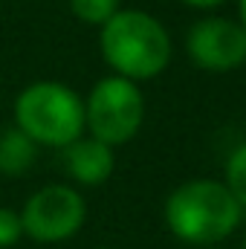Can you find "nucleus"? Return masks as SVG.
I'll use <instances>...</instances> for the list:
<instances>
[{
    "instance_id": "nucleus-15",
    "label": "nucleus",
    "mask_w": 246,
    "mask_h": 249,
    "mask_svg": "<svg viewBox=\"0 0 246 249\" xmlns=\"http://www.w3.org/2000/svg\"><path fill=\"white\" fill-rule=\"evenodd\" d=\"M102 249H105V247H102Z\"/></svg>"
},
{
    "instance_id": "nucleus-4",
    "label": "nucleus",
    "mask_w": 246,
    "mask_h": 249,
    "mask_svg": "<svg viewBox=\"0 0 246 249\" xmlns=\"http://www.w3.org/2000/svg\"><path fill=\"white\" fill-rule=\"evenodd\" d=\"M145 119V99L136 87V81H127L122 75H107L96 81L84 102V127H90V136L105 145H124L130 142Z\"/></svg>"
},
{
    "instance_id": "nucleus-13",
    "label": "nucleus",
    "mask_w": 246,
    "mask_h": 249,
    "mask_svg": "<svg viewBox=\"0 0 246 249\" xmlns=\"http://www.w3.org/2000/svg\"><path fill=\"white\" fill-rule=\"evenodd\" d=\"M241 26L246 29V0H241Z\"/></svg>"
},
{
    "instance_id": "nucleus-3",
    "label": "nucleus",
    "mask_w": 246,
    "mask_h": 249,
    "mask_svg": "<svg viewBox=\"0 0 246 249\" xmlns=\"http://www.w3.org/2000/svg\"><path fill=\"white\" fill-rule=\"evenodd\" d=\"M15 122L35 145L67 148L84 130V102L61 81H35L18 93Z\"/></svg>"
},
{
    "instance_id": "nucleus-11",
    "label": "nucleus",
    "mask_w": 246,
    "mask_h": 249,
    "mask_svg": "<svg viewBox=\"0 0 246 249\" xmlns=\"http://www.w3.org/2000/svg\"><path fill=\"white\" fill-rule=\"evenodd\" d=\"M23 235V223H20V214L12 212V209H3L0 206V249L15 247Z\"/></svg>"
},
{
    "instance_id": "nucleus-8",
    "label": "nucleus",
    "mask_w": 246,
    "mask_h": 249,
    "mask_svg": "<svg viewBox=\"0 0 246 249\" xmlns=\"http://www.w3.org/2000/svg\"><path fill=\"white\" fill-rule=\"evenodd\" d=\"M38 145L18 127L0 133V171L9 177H20L32 168Z\"/></svg>"
},
{
    "instance_id": "nucleus-12",
    "label": "nucleus",
    "mask_w": 246,
    "mask_h": 249,
    "mask_svg": "<svg viewBox=\"0 0 246 249\" xmlns=\"http://www.w3.org/2000/svg\"><path fill=\"white\" fill-rule=\"evenodd\" d=\"M188 6H194V9H211V6H220L223 0H183Z\"/></svg>"
},
{
    "instance_id": "nucleus-14",
    "label": "nucleus",
    "mask_w": 246,
    "mask_h": 249,
    "mask_svg": "<svg viewBox=\"0 0 246 249\" xmlns=\"http://www.w3.org/2000/svg\"><path fill=\"white\" fill-rule=\"evenodd\" d=\"M244 249H246V241H244Z\"/></svg>"
},
{
    "instance_id": "nucleus-6",
    "label": "nucleus",
    "mask_w": 246,
    "mask_h": 249,
    "mask_svg": "<svg viewBox=\"0 0 246 249\" xmlns=\"http://www.w3.org/2000/svg\"><path fill=\"white\" fill-rule=\"evenodd\" d=\"M188 55L200 70L229 72L246 61V29L226 18L197 20L188 32Z\"/></svg>"
},
{
    "instance_id": "nucleus-7",
    "label": "nucleus",
    "mask_w": 246,
    "mask_h": 249,
    "mask_svg": "<svg viewBox=\"0 0 246 249\" xmlns=\"http://www.w3.org/2000/svg\"><path fill=\"white\" fill-rule=\"evenodd\" d=\"M113 148L93 139V136H78L75 142H70L64 148V168L67 174L81 183V186H102L110 180L113 174Z\"/></svg>"
},
{
    "instance_id": "nucleus-10",
    "label": "nucleus",
    "mask_w": 246,
    "mask_h": 249,
    "mask_svg": "<svg viewBox=\"0 0 246 249\" xmlns=\"http://www.w3.org/2000/svg\"><path fill=\"white\" fill-rule=\"evenodd\" d=\"M70 9L81 23L105 26L119 12V0H70Z\"/></svg>"
},
{
    "instance_id": "nucleus-2",
    "label": "nucleus",
    "mask_w": 246,
    "mask_h": 249,
    "mask_svg": "<svg viewBox=\"0 0 246 249\" xmlns=\"http://www.w3.org/2000/svg\"><path fill=\"white\" fill-rule=\"evenodd\" d=\"M241 206L232 191L214 180H191L165 200V223L185 244H217L241 223Z\"/></svg>"
},
{
    "instance_id": "nucleus-5",
    "label": "nucleus",
    "mask_w": 246,
    "mask_h": 249,
    "mask_svg": "<svg viewBox=\"0 0 246 249\" xmlns=\"http://www.w3.org/2000/svg\"><path fill=\"white\" fill-rule=\"evenodd\" d=\"M84 217V197L70 186H44L26 200L20 212L23 235H29L38 244H58L72 238L81 229Z\"/></svg>"
},
{
    "instance_id": "nucleus-1",
    "label": "nucleus",
    "mask_w": 246,
    "mask_h": 249,
    "mask_svg": "<svg viewBox=\"0 0 246 249\" xmlns=\"http://www.w3.org/2000/svg\"><path fill=\"white\" fill-rule=\"evenodd\" d=\"M105 61L127 81L159 75L171 61V38L165 26L139 9H119L99 35Z\"/></svg>"
},
{
    "instance_id": "nucleus-9",
    "label": "nucleus",
    "mask_w": 246,
    "mask_h": 249,
    "mask_svg": "<svg viewBox=\"0 0 246 249\" xmlns=\"http://www.w3.org/2000/svg\"><path fill=\"white\" fill-rule=\"evenodd\" d=\"M223 186L232 191V197L238 200V206L246 209V142L229 154L226 171H223Z\"/></svg>"
}]
</instances>
